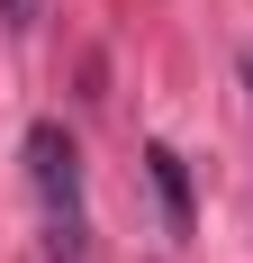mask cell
Wrapping results in <instances>:
<instances>
[{"mask_svg":"<svg viewBox=\"0 0 253 263\" xmlns=\"http://www.w3.org/2000/svg\"><path fill=\"white\" fill-rule=\"evenodd\" d=\"M244 73H253V54H244Z\"/></svg>","mask_w":253,"mask_h":263,"instance_id":"cell-3","label":"cell"},{"mask_svg":"<svg viewBox=\"0 0 253 263\" xmlns=\"http://www.w3.org/2000/svg\"><path fill=\"white\" fill-rule=\"evenodd\" d=\"M154 182H163V200H172V227H181V218H190V191H181V155H172V145H154Z\"/></svg>","mask_w":253,"mask_h":263,"instance_id":"cell-2","label":"cell"},{"mask_svg":"<svg viewBox=\"0 0 253 263\" xmlns=\"http://www.w3.org/2000/svg\"><path fill=\"white\" fill-rule=\"evenodd\" d=\"M27 182H36V209H46L54 263H81V236H91V209H81V155H73V136L54 127V118L27 127Z\"/></svg>","mask_w":253,"mask_h":263,"instance_id":"cell-1","label":"cell"}]
</instances>
